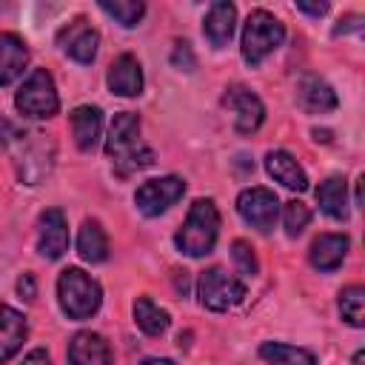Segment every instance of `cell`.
<instances>
[{
    "label": "cell",
    "mask_w": 365,
    "mask_h": 365,
    "mask_svg": "<svg viewBox=\"0 0 365 365\" xmlns=\"http://www.w3.org/2000/svg\"><path fill=\"white\" fill-rule=\"evenodd\" d=\"M0 143L11 151L17 174L26 185H37L51 171L54 145L46 140V134L17 128V125H11L9 120L0 117Z\"/></svg>",
    "instance_id": "obj_1"
},
{
    "label": "cell",
    "mask_w": 365,
    "mask_h": 365,
    "mask_svg": "<svg viewBox=\"0 0 365 365\" xmlns=\"http://www.w3.org/2000/svg\"><path fill=\"white\" fill-rule=\"evenodd\" d=\"M106 154L120 177H128L154 163V151L140 140V117L134 111L114 114L106 137Z\"/></svg>",
    "instance_id": "obj_2"
},
{
    "label": "cell",
    "mask_w": 365,
    "mask_h": 365,
    "mask_svg": "<svg viewBox=\"0 0 365 365\" xmlns=\"http://www.w3.org/2000/svg\"><path fill=\"white\" fill-rule=\"evenodd\" d=\"M220 237V211L214 200H194V205L185 214V222L174 234V245L185 257H205L214 251V242Z\"/></svg>",
    "instance_id": "obj_3"
},
{
    "label": "cell",
    "mask_w": 365,
    "mask_h": 365,
    "mask_svg": "<svg viewBox=\"0 0 365 365\" xmlns=\"http://www.w3.org/2000/svg\"><path fill=\"white\" fill-rule=\"evenodd\" d=\"M57 299L68 319H88L103 302L100 282L83 268H66L57 277Z\"/></svg>",
    "instance_id": "obj_4"
},
{
    "label": "cell",
    "mask_w": 365,
    "mask_h": 365,
    "mask_svg": "<svg viewBox=\"0 0 365 365\" xmlns=\"http://www.w3.org/2000/svg\"><path fill=\"white\" fill-rule=\"evenodd\" d=\"M285 40V26L265 9H254L242 26V60L248 66H259L268 54H274Z\"/></svg>",
    "instance_id": "obj_5"
},
{
    "label": "cell",
    "mask_w": 365,
    "mask_h": 365,
    "mask_svg": "<svg viewBox=\"0 0 365 365\" xmlns=\"http://www.w3.org/2000/svg\"><path fill=\"white\" fill-rule=\"evenodd\" d=\"M14 106L23 117H31V120H46V117H54L60 111V97H57V88H54V80L46 68H34L17 88L14 94Z\"/></svg>",
    "instance_id": "obj_6"
},
{
    "label": "cell",
    "mask_w": 365,
    "mask_h": 365,
    "mask_svg": "<svg viewBox=\"0 0 365 365\" xmlns=\"http://www.w3.org/2000/svg\"><path fill=\"white\" fill-rule=\"evenodd\" d=\"M197 297L208 311H228L237 302H242L245 285L242 279H237L222 268H208L197 279Z\"/></svg>",
    "instance_id": "obj_7"
},
{
    "label": "cell",
    "mask_w": 365,
    "mask_h": 365,
    "mask_svg": "<svg viewBox=\"0 0 365 365\" xmlns=\"http://www.w3.org/2000/svg\"><path fill=\"white\" fill-rule=\"evenodd\" d=\"M182 194H185V180L168 174V177H157V180L143 182L134 194V202L145 217H157V214L168 211Z\"/></svg>",
    "instance_id": "obj_8"
},
{
    "label": "cell",
    "mask_w": 365,
    "mask_h": 365,
    "mask_svg": "<svg viewBox=\"0 0 365 365\" xmlns=\"http://www.w3.org/2000/svg\"><path fill=\"white\" fill-rule=\"evenodd\" d=\"M237 211L240 217L257 228V231H271L277 217H279V200L271 188H262V185H254V188H245L240 197H237Z\"/></svg>",
    "instance_id": "obj_9"
},
{
    "label": "cell",
    "mask_w": 365,
    "mask_h": 365,
    "mask_svg": "<svg viewBox=\"0 0 365 365\" xmlns=\"http://www.w3.org/2000/svg\"><path fill=\"white\" fill-rule=\"evenodd\" d=\"M222 106L231 111L234 128L240 134H254L262 125V120H265L262 100L251 88H245V86H228L225 94H222Z\"/></svg>",
    "instance_id": "obj_10"
},
{
    "label": "cell",
    "mask_w": 365,
    "mask_h": 365,
    "mask_svg": "<svg viewBox=\"0 0 365 365\" xmlns=\"http://www.w3.org/2000/svg\"><path fill=\"white\" fill-rule=\"evenodd\" d=\"M57 43H60V48H63L71 60H77V63H91V60L97 57L100 34H97V29L88 26V20L77 17V20H71L68 26H63V29L57 31Z\"/></svg>",
    "instance_id": "obj_11"
},
{
    "label": "cell",
    "mask_w": 365,
    "mask_h": 365,
    "mask_svg": "<svg viewBox=\"0 0 365 365\" xmlns=\"http://www.w3.org/2000/svg\"><path fill=\"white\" fill-rule=\"evenodd\" d=\"M37 251L46 259H60L68 251V225L60 208H48L37 220Z\"/></svg>",
    "instance_id": "obj_12"
},
{
    "label": "cell",
    "mask_w": 365,
    "mask_h": 365,
    "mask_svg": "<svg viewBox=\"0 0 365 365\" xmlns=\"http://www.w3.org/2000/svg\"><path fill=\"white\" fill-rule=\"evenodd\" d=\"M106 83H108V88L117 97H137L143 91V68H140V60L134 54L114 57V63L108 66Z\"/></svg>",
    "instance_id": "obj_13"
},
{
    "label": "cell",
    "mask_w": 365,
    "mask_h": 365,
    "mask_svg": "<svg viewBox=\"0 0 365 365\" xmlns=\"http://www.w3.org/2000/svg\"><path fill=\"white\" fill-rule=\"evenodd\" d=\"M68 365H111L108 342L94 331H80L68 342Z\"/></svg>",
    "instance_id": "obj_14"
},
{
    "label": "cell",
    "mask_w": 365,
    "mask_h": 365,
    "mask_svg": "<svg viewBox=\"0 0 365 365\" xmlns=\"http://www.w3.org/2000/svg\"><path fill=\"white\" fill-rule=\"evenodd\" d=\"M29 66V46L14 31H0V86H11Z\"/></svg>",
    "instance_id": "obj_15"
},
{
    "label": "cell",
    "mask_w": 365,
    "mask_h": 365,
    "mask_svg": "<svg viewBox=\"0 0 365 365\" xmlns=\"http://www.w3.org/2000/svg\"><path fill=\"white\" fill-rule=\"evenodd\" d=\"M297 100L308 114H328L339 106L336 91L317 74H305L297 86Z\"/></svg>",
    "instance_id": "obj_16"
},
{
    "label": "cell",
    "mask_w": 365,
    "mask_h": 365,
    "mask_svg": "<svg viewBox=\"0 0 365 365\" xmlns=\"http://www.w3.org/2000/svg\"><path fill=\"white\" fill-rule=\"evenodd\" d=\"M26 334H29L26 317H23L17 308L0 302V365L9 362V359L23 348Z\"/></svg>",
    "instance_id": "obj_17"
},
{
    "label": "cell",
    "mask_w": 365,
    "mask_h": 365,
    "mask_svg": "<svg viewBox=\"0 0 365 365\" xmlns=\"http://www.w3.org/2000/svg\"><path fill=\"white\" fill-rule=\"evenodd\" d=\"M234 23H237V9L234 3H225V0H217L208 6L205 11V20H202V34L208 37V43L214 48H222L228 46L231 34H234Z\"/></svg>",
    "instance_id": "obj_18"
},
{
    "label": "cell",
    "mask_w": 365,
    "mask_h": 365,
    "mask_svg": "<svg viewBox=\"0 0 365 365\" xmlns=\"http://www.w3.org/2000/svg\"><path fill=\"white\" fill-rule=\"evenodd\" d=\"M348 254V237L345 234H319L314 242H311V251H308V259L317 271H336L342 265Z\"/></svg>",
    "instance_id": "obj_19"
},
{
    "label": "cell",
    "mask_w": 365,
    "mask_h": 365,
    "mask_svg": "<svg viewBox=\"0 0 365 365\" xmlns=\"http://www.w3.org/2000/svg\"><path fill=\"white\" fill-rule=\"evenodd\" d=\"M265 171L277 182H282L285 188H291V191H305L308 188V177H305L302 165L288 151H282V148H274V151L265 154Z\"/></svg>",
    "instance_id": "obj_20"
},
{
    "label": "cell",
    "mask_w": 365,
    "mask_h": 365,
    "mask_svg": "<svg viewBox=\"0 0 365 365\" xmlns=\"http://www.w3.org/2000/svg\"><path fill=\"white\" fill-rule=\"evenodd\" d=\"M103 131V111L97 106H77L71 111V134L80 151H91L100 143Z\"/></svg>",
    "instance_id": "obj_21"
},
{
    "label": "cell",
    "mask_w": 365,
    "mask_h": 365,
    "mask_svg": "<svg viewBox=\"0 0 365 365\" xmlns=\"http://www.w3.org/2000/svg\"><path fill=\"white\" fill-rule=\"evenodd\" d=\"M317 202L331 220H348V182L345 177L334 174L319 182L317 188Z\"/></svg>",
    "instance_id": "obj_22"
},
{
    "label": "cell",
    "mask_w": 365,
    "mask_h": 365,
    "mask_svg": "<svg viewBox=\"0 0 365 365\" xmlns=\"http://www.w3.org/2000/svg\"><path fill=\"white\" fill-rule=\"evenodd\" d=\"M77 254L86 262H103L108 257V237L97 220H86L77 234Z\"/></svg>",
    "instance_id": "obj_23"
},
{
    "label": "cell",
    "mask_w": 365,
    "mask_h": 365,
    "mask_svg": "<svg viewBox=\"0 0 365 365\" xmlns=\"http://www.w3.org/2000/svg\"><path fill=\"white\" fill-rule=\"evenodd\" d=\"M131 311H134L137 328H140L143 334H148V336H160V334L168 328V311L160 308L151 297H137Z\"/></svg>",
    "instance_id": "obj_24"
},
{
    "label": "cell",
    "mask_w": 365,
    "mask_h": 365,
    "mask_svg": "<svg viewBox=\"0 0 365 365\" xmlns=\"http://www.w3.org/2000/svg\"><path fill=\"white\" fill-rule=\"evenodd\" d=\"M259 356L268 365H317V356L308 348H297L285 342H262Z\"/></svg>",
    "instance_id": "obj_25"
},
{
    "label": "cell",
    "mask_w": 365,
    "mask_h": 365,
    "mask_svg": "<svg viewBox=\"0 0 365 365\" xmlns=\"http://www.w3.org/2000/svg\"><path fill=\"white\" fill-rule=\"evenodd\" d=\"M339 317L354 325V328H362L365 325V288L362 285H348L339 291Z\"/></svg>",
    "instance_id": "obj_26"
},
{
    "label": "cell",
    "mask_w": 365,
    "mask_h": 365,
    "mask_svg": "<svg viewBox=\"0 0 365 365\" xmlns=\"http://www.w3.org/2000/svg\"><path fill=\"white\" fill-rule=\"evenodd\" d=\"M100 9L108 17H114L120 26H125V29L137 26L143 20V14H145V6L140 0H114V3L111 0H100Z\"/></svg>",
    "instance_id": "obj_27"
},
{
    "label": "cell",
    "mask_w": 365,
    "mask_h": 365,
    "mask_svg": "<svg viewBox=\"0 0 365 365\" xmlns=\"http://www.w3.org/2000/svg\"><path fill=\"white\" fill-rule=\"evenodd\" d=\"M308 222H311V211H308L305 202L288 200V202L282 205V225H285V234H288V237H299Z\"/></svg>",
    "instance_id": "obj_28"
},
{
    "label": "cell",
    "mask_w": 365,
    "mask_h": 365,
    "mask_svg": "<svg viewBox=\"0 0 365 365\" xmlns=\"http://www.w3.org/2000/svg\"><path fill=\"white\" fill-rule=\"evenodd\" d=\"M231 257H234L237 271H240L242 277H254V274L259 271L257 254H254V248H251L245 240H234V242H231Z\"/></svg>",
    "instance_id": "obj_29"
},
{
    "label": "cell",
    "mask_w": 365,
    "mask_h": 365,
    "mask_svg": "<svg viewBox=\"0 0 365 365\" xmlns=\"http://www.w3.org/2000/svg\"><path fill=\"white\" fill-rule=\"evenodd\" d=\"M171 63H174L177 68H185V71L194 68V54H191L188 43H177V48L171 51Z\"/></svg>",
    "instance_id": "obj_30"
},
{
    "label": "cell",
    "mask_w": 365,
    "mask_h": 365,
    "mask_svg": "<svg viewBox=\"0 0 365 365\" xmlns=\"http://www.w3.org/2000/svg\"><path fill=\"white\" fill-rule=\"evenodd\" d=\"M17 294H20L23 299H29V302L37 297V282H34L31 274H23V277L17 279Z\"/></svg>",
    "instance_id": "obj_31"
},
{
    "label": "cell",
    "mask_w": 365,
    "mask_h": 365,
    "mask_svg": "<svg viewBox=\"0 0 365 365\" xmlns=\"http://www.w3.org/2000/svg\"><path fill=\"white\" fill-rule=\"evenodd\" d=\"M23 365H51V356H48L43 348H34V351H29V354H26Z\"/></svg>",
    "instance_id": "obj_32"
},
{
    "label": "cell",
    "mask_w": 365,
    "mask_h": 365,
    "mask_svg": "<svg viewBox=\"0 0 365 365\" xmlns=\"http://www.w3.org/2000/svg\"><path fill=\"white\" fill-rule=\"evenodd\" d=\"M297 9L305 11V14H311V17H322L328 11V3H297Z\"/></svg>",
    "instance_id": "obj_33"
},
{
    "label": "cell",
    "mask_w": 365,
    "mask_h": 365,
    "mask_svg": "<svg viewBox=\"0 0 365 365\" xmlns=\"http://www.w3.org/2000/svg\"><path fill=\"white\" fill-rule=\"evenodd\" d=\"M351 29H362V23H359V17L356 14H351V17H345V20H339V26L334 29V34H345V31H351Z\"/></svg>",
    "instance_id": "obj_34"
},
{
    "label": "cell",
    "mask_w": 365,
    "mask_h": 365,
    "mask_svg": "<svg viewBox=\"0 0 365 365\" xmlns=\"http://www.w3.org/2000/svg\"><path fill=\"white\" fill-rule=\"evenodd\" d=\"M140 365H174V362H171V359H157V356H154V359H143Z\"/></svg>",
    "instance_id": "obj_35"
},
{
    "label": "cell",
    "mask_w": 365,
    "mask_h": 365,
    "mask_svg": "<svg viewBox=\"0 0 365 365\" xmlns=\"http://www.w3.org/2000/svg\"><path fill=\"white\" fill-rule=\"evenodd\" d=\"M351 365H365V351H356L354 359H351Z\"/></svg>",
    "instance_id": "obj_36"
}]
</instances>
